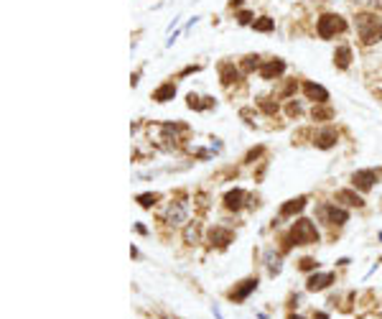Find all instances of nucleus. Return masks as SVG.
Returning <instances> with one entry per match:
<instances>
[{
	"instance_id": "obj_23",
	"label": "nucleus",
	"mask_w": 382,
	"mask_h": 319,
	"mask_svg": "<svg viewBox=\"0 0 382 319\" xmlns=\"http://www.w3.org/2000/svg\"><path fill=\"white\" fill-rule=\"evenodd\" d=\"M158 202V194H138V205L140 207H153Z\"/></svg>"
},
{
	"instance_id": "obj_16",
	"label": "nucleus",
	"mask_w": 382,
	"mask_h": 319,
	"mask_svg": "<svg viewBox=\"0 0 382 319\" xmlns=\"http://www.w3.org/2000/svg\"><path fill=\"white\" fill-rule=\"evenodd\" d=\"M334 64H336L339 69H349V64H352V49H349L346 44L336 46V51H334Z\"/></svg>"
},
{
	"instance_id": "obj_25",
	"label": "nucleus",
	"mask_w": 382,
	"mask_h": 319,
	"mask_svg": "<svg viewBox=\"0 0 382 319\" xmlns=\"http://www.w3.org/2000/svg\"><path fill=\"white\" fill-rule=\"evenodd\" d=\"M242 67H245V72H252L255 67H260V56H252V54L245 56V64H242Z\"/></svg>"
},
{
	"instance_id": "obj_24",
	"label": "nucleus",
	"mask_w": 382,
	"mask_h": 319,
	"mask_svg": "<svg viewBox=\"0 0 382 319\" xmlns=\"http://www.w3.org/2000/svg\"><path fill=\"white\" fill-rule=\"evenodd\" d=\"M334 112H331V107H313V120H326V118H331Z\"/></svg>"
},
{
	"instance_id": "obj_30",
	"label": "nucleus",
	"mask_w": 382,
	"mask_h": 319,
	"mask_svg": "<svg viewBox=\"0 0 382 319\" xmlns=\"http://www.w3.org/2000/svg\"><path fill=\"white\" fill-rule=\"evenodd\" d=\"M313 319H329V314H324V311H319V314H316Z\"/></svg>"
},
{
	"instance_id": "obj_18",
	"label": "nucleus",
	"mask_w": 382,
	"mask_h": 319,
	"mask_svg": "<svg viewBox=\"0 0 382 319\" xmlns=\"http://www.w3.org/2000/svg\"><path fill=\"white\" fill-rule=\"evenodd\" d=\"M176 97V84L173 82H166V84H161L155 92H153V100L155 102H168V100H173Z\"/></svg>"
},
{
	"instance_id": "obj_8",
	"label": "nucleus",
	"mask_w": 382,
	"mask_h": 319,
	"mask_svg": "<svg viewBox=\"0 0 382 319\" xmlns=\"http://www.w3.org/2000/svg\"><path fill=\"white\" fill-rule=\"evenodd\" d=\"M283 72H285V62H283V59H270L268 64L260 67V77H263V79H275V77H280Z\"/></svg>"
},
{
	"instance_id": "obj_32",
	"label": "nucleus",
	"mask_w": 382,
	"mask_h": 319,
	"mask_svg": "<svg viewBox=\"0 0 382 319\" xmlns=\"http://www.w3.org/2000/svg\"><path fill=\"white\" fill-rule=\"evenodd\" d=\"M352 3H367V0H352Z\"/></svg>"
},
{
	"instance_id": "obj_4",
	"label": "nucleus",
	"mask_w": 382,
	"mask_h": 319,
	"mask_svg": "<svg viewBox=\"0 0 382 319\" xmlns=\"http://www.w3.org/2000/svg\"><path fill=\"white\" fill-rule=\"evenodd\" d=\"M186 215H188V205L181 199V202H171V205L166 207L163 220H166V225L178 227V225H183V222H186Z\"/></svg>"
},
{
	"instance_id": "obj_19",
	"label": "nucleus",
	"mask_w": 382,
	"mask_h": 319,
	"mask_svg": "<svg viewBox=\"0 0 382 319\" xmlns=\"http://www.w3.org/2000/svg\"><path fill=\"white\" fill-rule=\"evenodd\" d=\"M199 235H202L199 222H188L186 230H183V243H186V245H197V243H199Z\"/></svg>"
},
{
	"instance_id": "obj_2",
	"label": "nucleus",
	"mask_w": 382,
	"mask_h": 319,
	"mask_svg": "<svg viewBox=\"0 0 382 319\" xmlns=\"http://www.w3.org/2000/svg\"><path fill=\"white\" fill-rule=\"evenodd\" d=\"M319 243V230L311 220H296L291 233H288V245H316Z\"/></svg>"
},
{
	"instance_id": "obj_7",
	"label": "nucleus",
	"mask_w": 382,
	"mask_h": 319,
	"mask_svg": "<svg viewBox=\"0 0 382 319\" xmlns=\"http://www.w3.org/2000/svg\"><path fill=\"white\" fill-rule=\"evenodd\" d=\"M377 182V171H372V169H362V171H354L352 174V184H354V189H362V192H367V189H372V184Z\"/></svg>"
},
{
	"instance_id": "obj_22",
	"label": "nucleus",
	"mask_w": 382,
	"mask_h": 319,
	"mask_svg": "<svg viewBox=\"0 0 382 319\" xmlns=\"http://www.w3.org/2000/svg\"><path fill=\"white\" fill-rule=\"evenodd\" d=\"M202 100H204V97H197V95H188V102H186V105H188L191 110H207V107H212V105H214V102H212V97H209L207 102H202Z\"/></svg>"
},
{
	"instance_id": "obj_3",
	"label": "nucleus",
	"mask_w": 382,
	"mask_h": 319,
	"mask_svg": "<svg viewBox=\"0 0 382 319\" xmlns=\"http://www.w3.org/2000/svg\"><path fill=\"white\" fill-rule=\"evenodd\" d=\"M316 31L321 39H334L336 34H344L346 31V21L339 16V13H324L319 21H316Z\"/></svg>"
},
{
	"instance_id": "obj_17",
	"label": "nucleus",
	"mask_w": 382,
	"mask_h": 319,
	"mask_svg": "<svg viewBox=\"0 0 382 319\" xmlns=\"http://www.w3.org/2000/svg\"><path fill=\"white\" fill-rule=\"evenodd\" d=\"M306 197H296V199H288L283 207H280V217H291V215H296V212H301L303 207H306Z\"/></svg>"
},
{
	"instance_id": "obj_10",
	"label": "nucleus",
	"mask_w": 382,
	"mask_h": 319,
	"mask_svg": "<svg viewBox=\"0 0 382 319\" xmlns=\"http://www.w3.org/2000/svg\"><path fill=\"white\" fill-rule=\"evenodd\" d=\"M219 77H222V84L230 87V84L240 82V69H237L232 62H222V64H219Z\"/></svg>"
},
{
	"instance_id": "obj_21",
	"label": "nucleus",
	"mask_w": 382,
	"mask_h": 319,
	"mask_svg": "<svg viewBox=\"0 0 382 319\" xmlns=\"http://www.w3.org/2000/svg\"><path fill=\"white\" fill-rule=\"evenodd\" d=\"M252 28H255V31H260V34H268V31H273V28H275V21H273V18H268V16H263V18L252 21Z\"/></svg>"
},
{
	"instance_id": "obj_15",
	"label": "nucleus",
	"mask_w": 382,
	"mask_h": 319,
	"mask_svg": "<svg viewBox=\"0 0 382 319\" xmlns=\"http://www.w3.org/2000/svg\"><path fill=\"white\" fill-rule=\"evenodd\" d=\"M265 266H268V273H270V276H278V273H280V268H283V258H280V253H275L273 248H268V250H265Z\"/></svg>"
},
{
	"instance_id": "obj_27",
	"label": "nucleus",
	"mask_w": 382,
	"mask_h": 319,
	"mask_svg": "<svg viewBox=\"0 0 382 319\" xmlns=\"http://www.w3.org/2000/svg\"><path fill=\"white\" fill-rule=\"evenodd\" d=\"M237 21L245 26V23H252V13H247V11H242L240 16H237Z\"/></svg>"
},
{
	"instance_id": "obj_29",
	"label": "nucleus",
	"mask_w": 382,
	"mask_h": 319,
	"mask_svg": "<svg viewBox=\"0 0 382 319\" xmlns=\"http://www.w3.org/2000/svg\"><path fill=\"white\" fill-rule=\"evenodd\" d=\"M260 107H263L265 112H275V110H278V105H270V102H260Z\"/></svg>"
},
{
	"instance_id": "obj_20",
	"label": "nucleus",
	"mask_w": 382,
	"mask_h": 319,
	"mask_svg": "<svg viewBox=\"0 0 382 319\" xmlns=\"http://www.w3.org/2000/svg\"><path fill=\"white\" fill-rule=\"evenodd\" d=\"M336 199H341V202H346V205H352V207H364V199H362L359 194H354L352 189H341V192H336Z\"/></svg>"
},
{
	"instance_id": "obj_26",
	"label": "nucleus",
	"mask_w": 382,
	"mask_h": 319,
	"mask_svg": "<svg viewBox=\"0 0 382 319\" xmlns=\"http://www.w3.org/2000/svg\"><path fill=\"white\" fill-rule=\"evenodd\" d=\"M316 268V260L313 258H303L301 260V271H313Z\"/></svg>"
},
{
	"instance_id": "obj_31",
	"label": "nucleus",
	"mask_w": 382,
	"mask_h": 319,
	"mask_svg": "<svg viewBox=\"0 0 382 319\" xmlns=\"http://www.w3.org/2000/svg\"><path fill=\"white\" fill-rule=\"evenodd\" d=\"M288 319H303V316H301V314H291Z\"/></svg>"
},
{
	"instance_id": "obj_12",
	"label": "nucleus",
	"mask_w": 382,
	"mask_h": 319,
	"mask_svg": "<svg viewBox=\"0 0 382 319\" xmlns=\"http://www.w3.org/2000/svg\"><path fill=\"white\" fill-rule=\"evenodd\" d=\"M329 283H334V273H313V276L306 281V288H308V291H324Z\"/></svg>"
},
{
	"instance_id": "obj_6",
	"label": "nucleus",
	"mask_w": 382,
	"mask_h": 319,
	"mask_svg": "<svg viewBox=\"0 0 382 319\" xmlns=\"http://www.w3.org/2000/svg\"><path fill=\"white\" fill-rule=\"evenodd\" d=\"M303 95L308 100H313L316 105H326L329 102V90L321 87V84H316V82H303Z\"/></svg>"
},
{
	"instance_id": "obj_14",
	"label": "nucleus",
	"mask_w": 382,
	"mask_h": 319,
	"mask_svg": "<svg viewBox=\"0 0 382 319\" xmlns=\"http://www.w3.org/2000/svg\"><path fill=\"white\" fill-rule=\"evenodd\" d=\"M209 240H212V245L225 248V245H230V243H232V230H227V227H212Z\"/></svg>"
},
{
	"instance_id": "obj_11",
	"label": "nucleus",
	"mask_w": 382,
	"mask_h": 319,
	"mask_svg": "<svg viewBox=\"0 0 382 319\" xmlns=\"http://www.w3.org/2000/svg\"><path fill=\"white\" fill-rule=\"evenodd\" d=\"M336 140H339L336 128H324V130H319V135H316V146L324 148V151H326V148H334Z\"/></svg>"
},
{
	"instance_id": "obj_5",
	"label": "nucleus",
	"mask_w": 382,
	"mask_h": 319,
	"mask_svg": "<svg viewBox=\"0 0 382 319\" xmlns=\"http://www.w3.org/2000/svg\"><path fill=\"white\" fill-rule=\"evenodd\" d=\"M319 215H321L329 225H344V222H349V212H346L344 207H336V205H321Z\"/></svg>"
},
{
	"instance_id": "obj_9",
	"label": "nucleus",
	"mask_w": 382,
	"mask_h": 319,
	"mask_svg": "<svg viewBox=\"0 0 382 319\" xmlns=\"http://www.w3.org/2000/svg\"><path fill=\"white\" fill-rule=\"evenodd\" d=\"M255 288H258V278H245L235 291H230V299H232V301H245Z\"/></svg>"
},
{
	"instance_id": "obj_13",
	"label": "nucleus",
	"mask_w": 382,
	"mask_h": 319,
	"mask_svg": "<svg viewBox=\"0 0 382 319\" xmlns=\"http://www.w3.org/2000/svg\"><path fill=\"white\" fill-rule=\"evenodd\" d=\"M245 199H247V194L242 192V189H232V192H227L225 194V207L227 210H242L245 207Z\"/></svg>"
},
{
	"instance_id": "obj_28",
	"label": "nucleus",
	"mask_w": 382,
	"mask_h": 319,
	"mask_svg": "<svg viewBox=\"0 0 382 319\" xmlns=\"http://www.w3.org/2000/svg\"><path fill=\"white\" fill-rule=\"evenodd\" d=\"M288 115H301V102H291L288 105Z\"/></svg>"
},
{
	"instance_id": "obj_1",
	"label": "nucleus",
	"mask_w": 382,
	"mask_h": 319,
	"mask_svg": "<svg viewBox=\"0 0 382 319\" xmlns=\"http://www.w3.org/2000/svg\"><path fill=\"white\" fill-rule=\"evenodd\" d=\"M354 28H357V36L362 39L364 46H372V44L382 41V21L374 13H357Z\"/></svg>"
}]
</instances>
